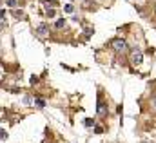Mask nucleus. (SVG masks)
<instances>
[{"mask_svg":"<svg viewBox=\"0 0 156 143\" xmlns=\"http://www.w3.org/2000/svg\"><path fill=\"white\" fill-rule=\"evenodd\" d=\"M111 47H113L116 53H125V51H127V42H125L123 38H115V40L111 42Z\"/></svg>","mask_w":156,"mask_h":143,"instance_id":"nucleus-1","label":"nucleus"},{"mask_svg":"<svg viewBox=\"0 0 156 143\" xmlns=\"http://www.w3.org/2000/svg\"><path fill=\"white\" fill-rule=\"evenodd\" d=\"M142 62H144V54H142V51H140V49H134V51L131 53V64H133L134 67H140Z\"/></svg>","mask_w":156,"mask_h":143,"instance_id":"nucleus-2","label":"nucleus"},{"mask_svg":"<svg viewBox=\"0 0 156 143\" xmlns=\"http://www.w3.org/2000/svg\"><path fill=\"white\" fill-rule=\"evenodd\" d=\"M37 33H38L40 36H45L47 33H49V27H47L45 24H40L38 27H37Z\"/></svg>","mask_w":156,"mask_h":143,"instance_id":"nucleus-3","label":"nucleus"},{"mask_svg":"<svg viewBox=\"0 0 156 143\" xmlns=\"http://www.w3.org/2000/svg\"><path fill=\"white\" fill-rule=\"evenodd\" d=\"M105 114H107V105L104 102H100L98 103V116H105Z\"/></svg>","mask_w":156,"mask_h":143,"instance_id":"nucleus-4","label":"nucleus"},{"mask_svg":"<svg viewBox=\"0 0 156 143\" xmlns=\"http://www.w3.org/2000/svg\"><path fill=\"white\" fill-rule=\"evenodd\" d=\"M35 105L40 107V109H44L45 107V100H44V98H35Z\"/></svg>","mask_w":156,"mask_h":143,"instance_id":"nucleus-5","label":"nucleus"},{"mask_svg":"<svg viewBox=\"0 0 156 143\" xmlns=\"http://www.w3.org/2000/svg\"><path fill=\"white\" fill-rule=\"evenodd\" d=\"M24 103H26V105H33V103H35V100H33L31 96H26V98H24Z\"/></svg>","mask_w":156,"mask_h":143,"instance_id":"nucleus-6","label":"nucleus"},{"mask_svg":"<svg viewBox=\"0 0 156 143\" xmlns=\"http://www.w3.org/2000/svg\"><path fill=\"white\" fill-rule=\"evenodd\" d=\"M55 15H56V11H55L53 7H51V9H47V16H49V18H53Z\"/></svg>","mask_w":156,"mask_h":143,"instance_id":"nucleus-7","label":"nucleus"},{"mask_svg":"<svg viewBox=\"0 0 156 143\" xmlns=\"http://www.w3.org/2000/svg\"><path fill=\"white\" fill-rule=\"evenodd\" d=\"M64 26H66V20H62V18L56 20V27H64Z\"/></svg>","mask_w":156,"mask_h":143,"instance_id":"nucleus-8","label":"nucleus"},{"mask_svg":"<svg viewBox=\"0 0 156 143\" xmlns=\"http://www.w3.org/2000/svg\"><path fill=\"white\" fill-rule=\"evenodd\" d=\"M94 132H96V134H102V132H104V127L96 125V127H94Z\"/></svg>","mask_w":156,"mask_h":143,"instance_id":"nucleus-9","label":"nucleus"},{"mask_svg":"<svg viewBox=\"0 0 156 143\" xmlns=\"http://www.w3.org/2000/svg\"><path fill=\"white\" fill-rule=\"evenodd\" d=\"M64 9H66V13H73V5H71V4H67Z\"/></svg>","mask_w":156,"mask_h":143,"instance_id":"nucleus-10","label":"nucleus"},{"mask_svg":"<svg viewBox=\"0 0 156 143\" xmlns=\"http://www.w3.org/2000/svg\"><path fill=\"white\" fill-rule=\"evenodd\" d=\"M4 20H5V9L0 11V22H4Z\"/></svg>","mask_w":156,"mask_h":143,"instance_id":"nucleus-11","label":"nucleus"},{"mask_svg":"<svg viewBox=\"0 0 156 143\" xmlns=\"http://www.w3.org/2000/svg\"><path fill=\"white\" fill-rule=\"evenodd\" d=\"M7 138V134H5V131L4 129H0V140H5Z\"/></svg>","mask_w":156,"mask_h":143,"instance_id":"nucleus-12","label":"nucleus"},{"mask_svg":"<svg viewBox=\"0 0 156 143\" xmlns=\"http://www.w3.org/2000/svg\"><path fill=\"white\" fill-rule=\"evenodd\" d=\"M7 5H9V7H15V5H16V0H7Z\"/></svg>","mask_w":156,"mask_h":143,"instance_id":"nucleus-13","label":"nucleus"},{"mask_svg":"<svg viewBox=\"0 0 156 143\" xmlns=\"http://www.w3.org/2000/svg\"><path fill=\"white\" fill-rule=\"evenodd\" d=\"M44 4L49 7V5H55V0H44Z\"/></svg>","mask_w":156,"mask_h":143,"instance_id":"nucleus-14","label":"nucleus"},{"mask_svg":"<svg viewBox=\"0 0 156 143\" xmlns=\"http://www.w3.org/2000/svg\"><path fill=\"white\" fill-rule=\"evenodd\" d=\"M93 123H94V121H93V120H91V118H87V120H85V125H87V127H91V125H93Z\"/></svg>","mask_w":156,"mask_h":143,"instance_id":"nucleus-15","label":"nucleus"},{"mask_svg":"<svg viewBox=\"0 0 156 143\" xmlns=\"http://www.w3.org/2000/svg\"><path fill=\"white\" fill-rule=\"evenodd\" d=\"M91 33H93V29H91V27H85V35L89 36V35H91Z\"/></svg>","mask_w":156,"mask_h":143,"instance_id":"nucleus-16","label":"nucleus"},{"mask_svg":"<svg viewBox=\"0 0 156 143\" xmlns=\"http://www.w3.org/2000/svg\"><path fill=\"white\" fill-rule=\"evenodd\" d=\"M153 105H154V109H156V98H154V100H153Z\"/></svg>","mask_w":156,"mask_h":143,"instance_id":"nucleus-17","label":"nucleus"}]
</instances>
